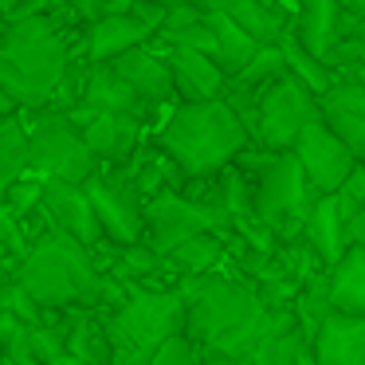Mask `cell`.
<instances>
[{
	"label": "cell",
	"instance_id": "36",
	"mask_svg": "<svg viewBox=\"0 0 365 365\" xmlns=\"http://www.w3.org/2000/svg\"><path fill=\"white\" fill-rule=\"evenodd\" d=\"M200 365H240V361H232V357H224V354H205Z\"/></svg>",
	"mask_w": 365,
	"mask_h": 365
},
{
	"label": "cell",
	"instance_id": "10",
	"mask_svg": "<svg viewBox=\"0 0 365 365\" xmlns=\"http://www.w3.org/2000/svg\"><path fill=\"white\" fill-rule=\"evenodd\" d=\"M291 153L299 158L302 173H307V181L314 185L322 197H330V192L341 189V181H346L349 173H354L361 161L354 158V150H349L346 142H341L338 134H334L330 126H326L322 118H314L307 130L299 134V142L291 145Z\"/></svg>",
	"mask_w": 365,
	"mask_h": 365
},
{
	"label": "cell",
	"instance_id": "25",
	"mask_svg": "<svg viewBox=\"0 0 365 365\" xmlns=\"http://www.w3.org/2000/svg\"><path fill=\"white\" fill-rule=\"evenodd\" d=\"M279 51H283L287 75H294V79H299L302 87L310 91V95H318V98H322L326 91L334 87V79H338V75H334L330 67H326L322 59H318L314 51H310L307 43H302L299 36H294V28L283 36V40H279Z\"/></svg>",
	"mask_w": 365,
	"mask_h": 365
},
{
	"label": "cell",
	"instance_id": "12",
	"mask_svg": "<svg viewBox=\"0 0 365 365\" xmlns=\"http://www.w3.org/2000/svg\"><path fill=\"white\" fill-rule=\"evenodd\" d=\"M40 212L48 220V228H59L67 232L71 240L87 247H103L106 236H103V224L95 216V205H91L87 189L83 185H67V181H43V197H40Z\"/></svg>",
	"mask_w": 365,
	"mask_h": 365
},
{
	"label": "cell",
	"instance_id": "15",
	"mask_svg": "<svg viewBox=\"0 0 365 365\" xmlns=\"http://www.w3.org/2000/svg\"><path fill=\"white\" fill-rule=\"evenodd\" d=\"M318 118L365 161V75H338L334 87L318 98Z\"/></svg>",
	"mask_w": 365,
	"mask_h": 365
},
{
	"label": "cell",
	"instance_id": "30",
	"mask_svg": "<svg viewBox=\"0 0 365 365\" xmlns=\"http://www.w3.org/2000/svg\"><path fill=\"white\" fill-rule=\"evenodd\" d=\"M334 197H338L341 212H346L349 220H354V216L361 212V208H365V161H361V165H357L354 173L346 177V181H341V189L334 192Z\"/></svg>",
	"mask_w": 365,
	"mask_h": 365
},
{
	"label": "cell",
	"instance_id": "23",
	"mask_svg": "<svg viewBox=\"0 0 365 365\" xmlns=\"http://www.w3.org/2000/svg\"><path fill=\"white\" fill-rule=\"evenodd\" d=\"M24 177H32V145H28V118L20 110L0 118V200Z\"/></svg>",
	"mask_w": 365,
	"mask_h": 365
},
{
	"label": "cell",
	"instance_id": "22",
	"mask_svg": "<svg viewBox=\"0 0 365 365\" xmlns=\"http://www.w3.org/2000/svg\"><path fill=\"white\" fill-rule=\"evenodd\" d=\"M205 20H208V32H212V59L220 63V71L232 79V75H240L247 63H252L255 51H259L263 43H255L252 36H247L244 28L220 9H208L205 4Z\"/></svg>",
	"mask_w": 365,
	"mask_h": 365
},
{
	"label": "cell",
	"instance_id": "5",
	"mask_svg": "<svg viewBox=\"0 0 365 365\" xmlns=\"http://www.w3.org/2000/svg\"><path fill=\"white\" fill-rule=\"evenodd\" d=\"M236 165L247 173L252 181V212L263 228H271L279 240L302 236V224H307L310 208L322 192L307 181L299 158L291 150L271 153L259 145H247L236 158Z\"/></svg>",
	"mask_w": 365,
	"mask_h": 365
},
{
	"label": "cell",
	"instance_id": "9",
	"mask_svg": "<svg viewBox=\"0 0 365 365\" xmlns=\"http://www.w3.org/2000/svg\"><path fill=\"white\" fill-rule=\"evenodd\" d=\"M318 118V95H310L294 75L275 79L259 98V122H255V145L283 153L299 142V134Z\"/></svg>",
	"mask_w": 365,
	"mask_h": 365
},
{
	"label": "cell",
	"instance_id": "1",
	"mask_svg": "<svg viewBox=\"0 0 365 365\" xmlns=\"http://www.w3.org/2000/svg\"><path fill=\"white\" fill-rule=\"evenodd\" d=\"M63 20H71L67 9L28 12V16L0 24V83L24 114L56 106L71 71L79 63H87L75 51L71 28Z\"/></svg>",
	"mask_w": 365,
	"mask_h": 365
},
{
	"label": "cell",
	"instance_id": "29",
	"mask_svg": "<svg viewBox=\"0 0 365 365\" xmlns=\"http://www.w3.org/2000/svg\"><path fill=\"white\" fill-rule=\"evenodd\" d=\"M134 0H67V12H71L75 24H91L98 16H110V12H130Z\"/></svg>",
	"mask_w": 365,
	"mask_h": 365
},
{
	"label": "cell",
	"instance_id": "21",
	"mask_svg": "<svg viewBox=\"0 0 365 365\" xmlns=\"http://www.w3.org/2000/svg\"><path fill=\"white\" fill-rule=\"evenodd\" d=\"M165 259L177 275V287H181L185 279L216 275V271L228 267V236H220V232H200V236L185 240L181 247H173Z\"/></svg>",
	"mask_w": 365,
	"mask_h": 365
},
{
	"label": "cell",
	"instance_id": "32",
	"mask_svg": "<svg viewBox=\"0 0 365 365\" xmlns=\"http://www.w3.org/2000/svg\"><path fill=\"white\" fill-rule=\"evenodd\" d=\"M349 244H354V247H365V208L354 216V220H349Z\"/></svg>",
	"mask_w": 365,
	"mask_h": 365
},
{
	"label": "cell",
	"instance_id": "37",
	"mask_svg": "<svg viewBox=\"0 0 365 365\" xmlns=\"http://www.w3.org/2000/svg\"><path fill=\"white\" fill-rule=\"evenodd\" d=\"M161 9H177V4H208V0H158Z\"/></svg>",
	"mask_w": 365,
	"mask_h": 365
},
{
	"label": "cell",
	"instance_id": "8",
	"mask_svg": "<svg viewBox=\"0 0 365 365\" xmlns=\"http://www.w3.org/2000/svg\"><path fill=\"white\" fill-rule=\"evenodd\" d=\"M83 189L95 205L106 244L126 247L145 240V197L138 192V185L130 181V173L122 165H103Z\"/></svg>",
	"mask_w": 365,
	"mask_h": 365
},
{
	"label": "cell",
	"instance_id": "38",
	"mask_svg": "<svg viewBox=\"0 0 365 365\" xmlns=\"http://www.w3.org/2000/svg\"><path fill=\"white\" fill-rule=\"evenodd\" d=\"M299 365H318V361H314V354H310V349H307V354H302V361H299Z\"/></svg>",
	"mask_w": 365,
	"mask_h": 365
},
{
	"label": "cell",
	"instance_id": "28",
	"mask_svg": "<svg viewBox=\"0 0 365 365\" xmlns=\"http://www.w3.org/2000/svg\"><path fill=\"white\" fill-rule=\"evenodd\" d=\"M200 361H205V349H200L189 334H173V338L150 357V365H200Z\"/></svg>",
	"mask_w": 365,
	"mask_h": 365
},
{
	"label": "cell",
	"instance_id": "24",
	"mask_svg": "<svg viewBox=\"0 0 365 365\" xmlns=\"http://www.w3.org/2000/svg\"><path fill=\"white\" fill-rule=\"evenodd\" d=\"M330 302L338 314L365 318V247H349L330 271Z\"/></svg>",
	"mask_w": 365,
	"mask_h": 365
},
{
	"label": "cell",
	"instance_id": "17",
	"mask_svg": "<svg viewBox=\"0 0 365 365\" xmlns=\"http://www.w3.org/2000/svg\"><path fill=\"white\" fill-rule=\"evenodd\" d=\"M110 67L138 91V95H142V103L150 106V110H169V106H177L173 71H169V63L161 59V51L153 48V43L118 56Z\"/></svg>",
	"mask_w": 365,
	"mask_h": 365
},
{
	"label": "cell",
	"instance_id": "40",
	"mask_svg": "<svg viewBox=\"0 0 365 365\" xmlns=\"http://www.w3.org/2000/svg\"><path fill=\"white\" fill-rule=\"evenodd\" d=\"M0 365H12V361H9V357H4V361H0Z\"/></svg>",
	"mask_w": 365,
	"mask_h": 365
},
{
	"label": "cell",
	"instance_id": "4",
	"mask_svg": "<svg viewBox=\"0 0 365 365\" xmlns=\"http://www.w3.org/2000/svg\"><path fill=\"white\" fill-rule=\"evenodd\" d=\"M153 142L181 165L185 177H216L228 165H236V158L247 145H255L224 98L169 106Z\"/></svg>",
	"mask_w": 365,
	"mask_h": 365
},
{
	"label": "cell",
	"instance_id": "34",
	"mask_svg": "<svg viewBox=\"0 0 365 365\" xmlns=\"http://www.w3.org/2000/svg\"><path fill=\"white\" fill-rule=\"evenodd\" d=\"M67 0H36V12H63Z\"/></svg>",
	"mask_w": 365,
	"mask_h": 365
},
{
	"label": "cell",
	"instance_id": "7",
	"mask_svg": "<svg viewBox=\"0 0 365 365\" xmlns=\"http://www.w3.org/2000/svg\"><path fill=\"white\" fill-rule=\"evenodd\" d=\"M24 118H28V145H32V177L87 185L103 169L67 110L48 106V110H32Z\"/></svg>",
	"mask_w": 365,
	"mask_h": 365
},
{
	"label": "cell",
	"instance_id": "11",
	"mask_svg": "<svg viewBox=\"0 0 365 365\" xmlns=\"http://www.w3.org/2000/svg\"><path fill=\"white\" fill-rule=\"evenodd\" d=\"M75 118V126L83 130L91 153L98 165H126L138 150L145 145V122L134 114H106V110H67Z\"/></svg>",
	"mask_w": 365,
	"mask_h": 365
},
{
	"label": "cell",
	"instance_id": "2",
	"mask_svg": "<svg viewBox=\"0 0 365 365\" xmlns=\"http://www.w3.org/2000/svg\"><path fill=\"white\" fill-rule=\"evenodd\" d=\"M16 279L28 287L36 302L43 310H106L122 307V299L130 294L126 283L110 275L103 267L95 247L71 240L59 228H43L40 236L32 240V247L20 259Z\"/></svg>",
	"mask_w": 365,
	"mask_h": 365
},
{
	"label": "cell",
	"instance_id": "41",
	"mask_svg": "<svg viewBox=\"0 0 365 365\" xmlns=\"http://www.w3.org/2000/svg\"><path fill=\"white\" fill-rule=\"evenodd\" d=\"M0 24H4V20H0Z\"/></svg>",
	"mask_w": 365,
	"mask_h": 365
},
{
	"label": "cell",
	"instance_id": "26",
	"mask_svg": "<svg viewBox=\"0 0 365 365\" xmlns=\"http://www.w3.org/2000/svg\"><path fill=\"white\" fill-rule=\"evenodd\" d=\"M287 75V63H283V51H279V43H271V48H259L255 51V59L244 67L240 75H232L228 83H236V87H247V91H267L275 79H283Z\"/></svg>",
	"mask_w": 365,
	"mask_h": 365
},
{
	"label": "cell",
	"instance_id": "35",
	"mask_svg": "<svg viewBox=\"0 0 365 365\" xmlns=\"http://www.w3.org/2000/svg\"><path fill=\"white\" fill-rule=\"evenodd\" d=\"M357 75H365V24L357 32Z\"/></svg>",
	"mask_w": 365,
	"mask_h": 365
},
{
	"label": "cell",
	"instance_id": "18",
	"mask_svg": "<svg viewBox=\"0 0 365 365\" xmlns=\"http://www.w3.org/2000/svg\"><path fill=\"white\" fill-rule=\"evenodd\" d=\"M79 106L83 110H106V114H134V118H142V122H150V114H153L150 106L142 103V95H138L110 63H87Z\"/></svg>",
	"mask_w": 365,
	"mask_h": 365
},
{
	"label": "cell",
	"instance_id": "6",
	"mask_svg": "<svg viewBox=\"0 0 365 365\" xmlns=\"http://www.w3.org/2000/svg\"><path fill=\"white\" fill-rule=\"evenodd\" d=\"M110 365H150L173 334H185L181 287H130L122 307L103 314Z\"/></svg>",
	"mask_w": 365,
	"mask_h": 365
},
{
	"label": "cell",
	"instance_id": "39",
	"mask_svg": "<svg viewBox=\"0 0 365 365\" xmlns=\"http://www.w3.org/2000/svg\"><path fill=\"white\" fill-rule=\"evenodd\" d=\"M0 361H4V346H0Z\"/></svg>",
	"mask_w": 365,
	"mask_h": 365
},
{
	"label": "cell",
	"instance_id": "16",
	"mask_svg": "<svg viewBox=\"0 0 365 365\" xmlns=\"http://www.w3.org/2000/svg\"><path fill=\"white\" fill-rule=\"evenodd\" d=\"M161 51V59L173 71V87H177V103H208V98H224L228 91V75L220 71L208 51L197 48H173V43H153Z\"/></svg>",
	"mask_w": 365,
	"mask_h": 365
},
{
	"label": "cell",
	"instance_id": "13",
	"mask_svg": "<svg viewBox=\"0 0 365 365\" xmlns=\"http://www.w3.org/2000/svg\"><path fill=\"white\" fill-rule=\"evenodd\" d=\"M158 40L153 24H145L134 9L130 12H110L91 24H83V59L87 63H114L118 56Z\"/></svg>",
	"mask_w": 365,
	"mask_h": 365
},
{
	"label": "cell",
	"instance_id": "27",
	"mask_svg": "<svg viewBox=\"0 0 365 365\" xmlns=\"http://www.w3.org/2000/svg\"><path fill=\"white\" fill-rule=\"evenodd\" d=\"M0 314H12L20 318L24 326H40L43 322V307L28 294V287L20 283V279H12L4 291H0Z\"/></svg>",
	"mask_w": 365,
	"mask_h": 365
},
{
	"label": "cell",
	"instance_id": "31",
	"mask_svg": "<svg viewBox=\"0 0 365 365\" xmlns=\"http://www.w3.org/2000/svg\"><path fill=\"white\" fill-rule=\"evenodd\" d=\"M36 12V0H0V20H16Z\"/></svg>",
	"mask_w": 365,
	"mask_h": 365
},
{
	"label": "cell",
	"instance_id": "33",
	"mask_svg": "<svg viewBox=\"0 0 365 365\" xmlns=\"http://www.w3.org/2000/svg\"><path fill=\"white\" fill-rule=\"evenodd\" d=\"M9 114H20V106H16V98L4 91V83H0V118H9Z\"/></svg>",
	"mask_w": 365,
	"mask_h": 365
},
{
	"label": "cell",
	"instance_id": "3",
	"mask_svg": "<svg viewBox=\"0 0 365 365\" xmlns=\"http://www.w3.org/2000/svg\"><path fill=\"white\" fill-rule=\"evenodd\" d=\"M181 299H185V334L205 354H224L232 361H244L247 349L263 338L271 310H275L255 294V287L247 279H240L228 267L205 279H185Z\"/></svg>",
	"mask_w": 365,
	"mask_h": 365
},
{
	"label": "cell",
	"instance_id": "19",
	"mask_svg": "<svg viewBox=\"0 0 365 365\" xmlns=\"http://www.w3.org/2000/svg\"><path fill=\"white\" fill-rule=\"evenodd\" d=\"M302 236H307V244L314 247V255L326 263V271H334L341 263V255L349 252V216L341 212L338 197H318L314 208H310L307 224H302Z\"/></svg>",
	"mask_w": 365,
	"mask_h": 365
},
{
	"label": "cell",
	"instance_id": "20",
	"mask_svg": "<svg viewBox=\"0 0 365 365\" xmlns=\"http://www.w3.org/2000/svg\"><path fill=\"white\" fill-rule=\"evenodd\" d=\"M318 365H365V318L334 310L310 338Z\"/></svg>",
	"mask_w": 365,
	"mask_h": 365
},
{
	"label": "cell",
	"instance_id": "14",
	"mask_svg": "<svg viewBox=\"0 0 365 365\" xmlns=\"http://www.w3.org/2000/svg\"><path fill=\"white\" fill-rule=\"evenodd\" d=\"M365 20L349 16L338 0H299V12H294V36L314 51L318 59H330L334 48L346 40H357Z\"/></svg>",
	"mask_w": 365,
	"mask_h": 365
}]
</instances>
